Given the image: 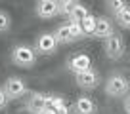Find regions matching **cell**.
Returning <instances> with one entry per match:
<instances>
[{
  "label": "cell",
  "mask_w": 130,
  "mask_h": 114,
  "mask_svg": "<svg viewBox=\"0 0 130 114\" xmlns=\"http://www.w3.org/2000/svg\"><path fill=\"white\" fill-rule=\"evenodd\" d=\"M103 91H105L107 97H113V99H121V97H126L130 93V82L124 74H111L109 78L105 80L103 84Z\"/></svg>",
  "instance_id": "cell-1"
},
{
  "label": "cell",
  "mask_w": 130,
  "mask_h": 114,
  "mask_svg": "<svg viewBox=\"0 0 130 114\" xmlns=\"http://www.w3.org/2000/svg\"><path fill=\"white\" fill-rule=\"evenodd\" d=\"M37 57L38 55H37V51H35L32 46L17 44V46H13L12 53H10V61L15 67H19V69H31L37 63Z\"/></svg>",
  "instance_id": "cell-2"
},
{
  "label": "cell",
  "mask_w": 130,
  "mask_h": 114,
  "mask_svg": "<svg viewBox=\"0 0 130 114\" xmlns=\"http://www.w3.org/2000/svg\"><path fill=\"white\" fill-rule=\"evenodd\" d=\"M35 51H37V55H52V53L57 51V48H59V42H57L56 34L54 33H40L37 36V40H35Z\"/></svg>",
  "instance_id": "cell-3"
},
{
  "label": "cell",
  "mask_w": 130,
  "mask_h": 114,
  "mask_svg": "<svg viewBox=\"0 0 130 114\" xmlns=\"http://www.w3.org/2000/svg\"><path fill=\"white\" fill-rule=\"evenodd\" d=\"M103 49H105V55L113 61L121 59L124 55V49H126V44H124V38L121 34L115 33L113 36H109L107 40H103Z\"/></svg>",
  "instance_id": "cell-4"
},
{
  "label": "cell",
  "mask_w": 130,
  "mask_h": 114,
  "mask_svg": "<svg viewBox=\"0 0 130 114\" xmlns=\"http://www.w3.org/2000/svg\"><path fill=\"white\" fill-rule=\"evenodd\" d=\"M2 90H4L8 101H13V99H19V97H23V95L27 93V84H25V80H21L19 76H10V78H6Z\"/></svg>",
  "instance_id": "cell-5"
},
{
  "label": "cell",
  "mask_w": 130,
  "mask_h": 114,
  "mask_svg": "<svg viewBox=\"0 0 130 114\" xmlns=\"http://www.w3.org/2000/svg\"><path fill=\"white\" fill-rule=\"evenodd\" d=\"M35 13L40 19H52V17L59 15V2L57 0H40L35 6Z\"/></svg>",
  "instance_id": "cell-6"
},
{
  "label": "cell",
  "mask_w": 130,
  "mask_h": 114,
  "mask_svg": "<svg viewBox=\"0 0 130 114\" xmlns=\"http://www.w3.org/2000/svg\"><path fill=\"white\" fill-rule=\"evenodd\" d=\"M98 82H100V78H98L96 69L84 70V72H80V74H77V76H75V84H77L80 90H84V91H92V90H96Z\"/></svg>",
  "instance_id": "cell-7"
},
{
  "label": "cell",
  "mask_w": 130,
  "mask_h": 114,
  "mask_svg": "<svg viewBox=\"0 0 130 114\" xmlns=\"http://www.w3.org/2000/svg\"><path fill=\"white\" fill-rule=\"evenodd\" d=\"M67 69H69L71 72L77 76V74H80V72H84V70H90V69H92V59H90L86 53H77V55H73V57L69 59Z\"/></svg>",
  "instance_id": "cell-8"
},
{
  "label": "cell",
  "mask_w": 130,
  "mask_h": 114,
  "mask_svg": "<svg viewBox=\"0 0 130 114\" xmlns=\"http://www.w3.org/2000/svg\"><path fill=\"white\" fill-rule=\"evenodd\" d=\"M115 34V23L109 19V17H98L96 23V33H94V38L98 40H107L109 36Z\"/></svg>",
  "instance_id": "cell-9"
},
{
  "label": "cell",
  "mask_w": 130,
  "mask_h": 114,
  "mask_svg": "<svg viewBox=\"0 0 130 114\" xmlns=\"http://www.w3.org/2000/svg\"><path fill=\"white\" fill-rule=\"evenodd\" d=\"M73 110L77 114H96V103H94V99L88 97V95H80V97L75 101Z\"/></svg>",
  "instance_id": "cell-10"
},
{
  "label": "cell",
  "mask_w": 130,
  "mask_h": 114,
  "mask_svg": "<svg viewBox=\"0 0 130 114\" xmlns=\"http://www.w3.org/2000/svg\"><path fill=\"white\" fill-rule=\"evenodd\" d=\"M27 108H29V112H32V114H44V108H46V95H42V93H32V95H31V101L27 103Z\"/></svg>",
  "instance_id": "cell-11"
},
{
  "label": "cell",
  "mask_w": 130,
  "mask_h": 114,
  "mask_svg": "<svg viewBox=\"0 0 130 114\" xmlns=\"http://www.w3.org/2000/svg\"><path fill=\"white\" fill-rule=\"evenodd\" d=\"M54 34H56V38H57V42H59V46H61V44H73V42H77V40L73 38V34H71L69 25H67V23H61L59 27L54 31Z\"/></svg>",
  "instance_id": "cell-12"
},
{
  "label": "cell",
  "mask_w": 130,
  "mask_h": 114,
  "mask_svg": "<svg viewBox=\"0 0 130 114\" xmlns=\"http://www.w3.org/2000/svg\"><path fill=\"white\" fill-rule=\"evenodd\" d=\"M88 15H90L88 8H86L84 4H80V2H77V4H75V8H73V12L69 13V17H67V19H69V21H75V23H82Z\"/></svg>",
  "instance_id": "cell-13"
},
{
  "label": "cell",
  "mask_w": 130,
  "mask_h": 114,
  "mask_svg": "<svg viewBox=\"0 0 130 114\" xmlns=\"http://www.w3.org/2000/svg\"><path fill=\"white\" fill-rule=\"evenodd\" d=\"M96 23H98V17L92 15V13H90V15L80 23L82 33H84V38H86V36H88V38H94V33H96Z\"/></svg>",
  "instance_id": "cell-14"
},
{
  "label": "cell",
  "mask_w": 130,
  "mask_h": 114,
  "mask_svg": "<svg viewBox=\"0 0 130 114\" xmlns=\"http://www.w3.org/2000/svg\"><path fill=\"white\" fill-rule=\"evenodd\" d=\"M115 21H117V25L121 28H130V6H126V8L115 17Z\"/></svg>",
  "instance_id": "cell-15"
},
{
  "label": "cell",
  "mask_w": 130,
  "mask_h": 114,
  "mask_svg": "<svg viewBox=\"0 0 130 114\" xmlns=\"http://www.w3.org/2000/svg\"><path fill=\"white\" fill-rule=\"evenodd\" d=\"M105 6L109 8V12L113 13L115 17H117V15H119V13H121V12H122V10H124L128 4H126L124 0H107V2H105Z\"/></svg>",
  "instance_id": "cell-16"
},
{
  "label": "cell",
  "mask_w": 130,
  "mask_h": 114,
  "mask_svg": "<svg viewBox=\"0 0 130 114\" xmlns=\"http://www.w3.org/2000/svg\"><path fill=\"white\" fill-rule=\"evenodd\" d=\"M10 28H12V17H10L8 12L0 10V34L8 33Z\"/></svg>",
  "instance_id": "cell-17"
},
{
  "label": "cell",
  "mask_w": 130,
  "mask_h": 114,
  "mask_svg": "<svg viewBox=\"0 0 130 114\" xmlns=\"http://www.w3.org/2000/svg\"><path fill=\"white\" fill-rule=\"evenodd\" d=\"M75 0H61L59 2V15H65V17H69V13L73 12L75 8Z\"/></svg>",
  "instance_id": "cell-18"
},
{
  "label": "cell",
  "mask_w": 130,
  "mask_h": 114,
  "mask_svg": "<svg viewBox=\"0 0 130 114\" xmlns=\"http://www.w3.org/2000/svg\"><path fill=\"white\" fill-rule=\"evenodd\" d=\"M67 25H69V31H71V34H73L75 40H80V38H84V33H82L80 23H75V21H67Z\"/></svg>",
  "instance_id": "cell-19"
},
{
  "label": "cell",
  "mask_w": 130,
  "mask_h": 114,
  "mask_svg": "<svg viewBox=\"0 0 130 114\" xmlns=\"http://www.w3.org/2000/svg\"><path fill=\"white\" fill-rule=\"evenodd\" d=\"M8 97H6V93H4V90H2V88H0V110H4L6 106H8Z\"/></svg>",
  "instance_id": "cell-20"
},
{
  "label": "cell",
  "mask_w": 130,
  "mask_h": 114,
  "mask_svg": "<svg viewBox=\"0 0 130 114\" xmlns=\"http://www.w3.org/2000/svg\"><path fill=\"white\" fill-rule=\"evenodd\" d=\"M122 106H124V112L130 114V93L124 97V101H122Z\"/></svg>",
  "instance_id": "cell-21"
},
{
  "label": "cell",
  "mask_w": 130,
  "mask_h": 114,
  "mask_svg": "<svg viewBox=\"0 0 130 114\" xmlns=\"http://www.w3.org/2000/svg\"><path fill=\"white\" fill-rule=\"evenodd\" d=\"M54 114H69V108H67V105L63 103L61 106H57V108H56V112H54Z\"/></svg>",
  "instance_id": "cell-22"
}]
</instances>
